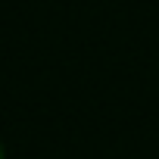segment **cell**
I'll return each mask as SVG.
<instances>
[{"mask_svg": "<svg viewBox=\"0 0 159 159\" xmlns=\"http://www.w3.org/2000/svg\"><path fill=\"white\" fill-rule=\"evenodd\" d=\"M0 159H7V153H3V140H0Z\"/></svg>", "mask_w": 159, "mask_h": 159, "instance_id": "obj_1", "label": "cell"}]
</instances>
